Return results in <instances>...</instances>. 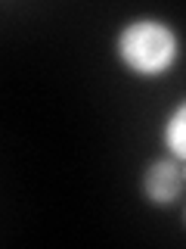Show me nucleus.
Wrapping results in <instances>:
<instances>
[{
	"label": "nucleus",
	"instance_id": "1",
	"mask_svg": "<svg viewBox=\"0 0 186 249\" xmlns=\"http://www.w3.org/2000/svg\"><path fill=\"white\" fill-rule=\"evenodd\" d=\"M115 50L134 75L158 78L170 72V66L180 56V37L161 19H134L118 31Z\"/></svg>",
	"mask_w": 186,
	"mask_h": 249
},
{
	"label": "nucleus",
	"instance_id": "2",
	"mask_svg": "<svg viewBox=\"0 0 186 249\" xmlns=\"http://www.w3.org/2000/svg\"><path fill=\"white\" fill-rule=\"evenodd\" d=\"M183 171H180V159L174 156H161V159L149 162L143 175V193L152 206H170L183 190Z\"/></svg>",
	"mask_w": 186,
	"mask_h": 249
},
{
	"label": "nucleus",
	"instance_id": "3",
	"mask_svg": "<svg viewBox=\"0 0 186 249\" xmlns=\"http://www.w3.org/2000/svg\"><path fill=\"white\" fill-rule=\"evenodd\" d=\"M161 143H165L168 156L186 162V100H180L170 115L165 119V128H161Z\"/></svg>",
	"mask_w": 186,
	"mask_h": 249
},
{
	"label": "nucleus",
	"instance_id": "4",
	"mask_svg": "<svg viewBox=\"0 0 186 249\" xmlns=\"http://www.w3.org/2000/svg\"><path fill=\"white\" fill-rule=\"evenodd\" d=\"M180 171H183V181H186V162H180Z\"/></svg>",
	"mask_w": 186,
	"mask_h": 249
},
{
	"label": "nucleus",
	"instance_id": "5",
	"mask_svg": "<svg viewBox=\"0 0 186 249\" xmlns=\"http://www.w3.org/2000/svg\"><path fill=\"white\" fill-rule=\"evenodd\" d=\"M183 221H186V212H183Z\"/></svg>",
	"mask_w": 186,
	"mask_h": 249
}]
</instances>
